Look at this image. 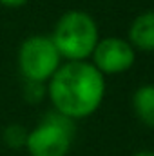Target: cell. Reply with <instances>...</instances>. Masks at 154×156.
<instances>
[{"label":"cell","instance_id":"3957f363","mask_svg":"<svg viewBox=\"0 0 154 156\" xmlns=\"http://www.w3.org/2000/svg\"><path fill=\"white\" fill-rule=\"evenodd\" d=\"M75 136V120L58 111L47 113L27 133L26 149L31 156H67Z\"/></svg>","mask_w":154,"mask_h":156},{"label":"cell","instance_id":"8992f818","mask_svg":"<svg viewBox=\"0 0 154 156\" xmlns=\"http://www.w3.org/2000/svg\"><path fill=\"white\" fill-rule=\"evenodd\" d=\"M131 45L142 51H154V11L142 13L136 16L129 29Z\"/></svg>","mask_w":154,"mask_h":156},{"label":"cell","instance_id":"5b68a950","mask_svg":"<svg viewBox=\"0 0 154 156\" xmlns=\"http://www.w3.org/2000/svg\"><path fill=\"white\" fill-rule=\"evenodd\" d=\"M93 58H94L93 66L102 75L103 73L116 75V73L127 71L134 64V51L129 42L111 37V38L98 40V44L93 51Z\"/></svg>","mask_w":154,"mask_h":156},{"label":"cell","instance_id":"ba28073f","mask_svg":"<svg viewBox=\"0 0 154 156\" xmlns=\"http://www.w3.org/2000/svg\"><path fill=\"white\" fill-rule=\"evenodd\" d=\"M26 140H27V131L22 125H9L4 129V142L13 147V149H20L26 147Z\"/></svg>","mask_w":154,"mask_h":156},{"label":"cell","instance_id":"9c48e42d","mask_svg":"<svg viewBox=\"0 0 154 156\" xmlns=\"http://www.w3.org/2000/svg\"><path fill=\"white\" fill-rule=\"evenodd\" d=\"M45 93H47V89H45V85H44L42 82H27V80H26L24 94H26V98H27L31 104L40 102V100L45 96Z\"/></svg>","mask_w":154,"mask_h":156},{"label":"cell","instance_id":"7a4b0ae2","mask_svg":"<svg viewBox=\"0 0 154 156\" xmlns=\"http://www.w3.org/2000/svg\"><path fill=\"white\" fill-rule=\"evenodd\" d=\"M51 40L60 56L69 62H82L93 55L98 44L96 22L83 11H67L54 26Z\"/></svg>","mask_w":154,"mask_h":156},{"label":"cell","instance_id":"277c9868","mask_svg":"<svg viewBox=\"0 0 154 156\" xmlns=\"http://www.w3.org/2000/svg\"><path fill=\"white\" fill-rule=\"evenodd\" d=\"M60 53L51 37L35 35L22 42L18 67L27 82H47L60 67Z\"/></svg>","mask_w":154,"mask_h":156},{"label":"cell","instance_id":"8fae6325","mask_svg":"<svg viewBox=\"0 0 154 156\" xmlns=\"http://www.w3.org/2000/svg\"><path fill=\"white\" fill-rule=\"evenodd\" d=\"M132 156H154V151H138L136 154Z\"/></svg>","mask_w":154,"mask_h":156},{"label":"cell","instance_id":"52a82bcc","mask_svg":"<svg viewBox=\"0 0 154 156\" xmlns=\"http://www.w3.org/2000/svg\"><path fill=\"white\" fill-rule=\"evenodd\" d=\"M132 107L143 125L154 127V85L147 83L136 89L132 96Z\"/></svg>","mask_w":154,"mask_h":156},{"label":"cell","instance_id":"6da1fadb","mask_svg":"<svg viewBox=\"0 0 154 156\" xmlns=\"http://www.w3.org/2000/svg\"><path fill=\"white\" fill-rule=\"evenodd\" d=\"M54 111L78 120L93 115L105 94L103 75L87 62H69L56 69L47 87Z\"/></svg>","mask_w":154,"mask_h":156},{"label":"cell","instance_id":"30bf717a","mask_svg":"<svg viewBox=\"0 0 154 156\" xmlns=\"http://www.w3.org/2000/svg\"><path fill=\"white\" fill-rule=\"evenodd\" d=\"M0 4L5 7H20V5L27 4V0H0Z\"/></svg>","mask_w":154,"mask_h":156}]
</instances>
